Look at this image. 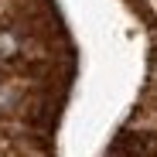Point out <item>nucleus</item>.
Wrapping results in <instances>:
<instances>
[{
    "mask_svg": "<svg viewBox=\"0 0 157 157\" xmlns=\"http://www.w3.org/2000/svg\"><path fill=\"white\" fill-rule=\"evenodd\" d=\"M113 154H123V157H157V137L150 133H120L116 144H113Z\"/></svg>",
    "mask_w": 157,
    "mask_h": 157,
    "instance_id": "1",
    "label": "nucleus"
}]
</instances>
